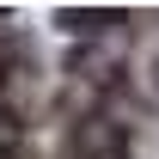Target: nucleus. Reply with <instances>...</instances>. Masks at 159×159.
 Instances as JSON below:
<instances>
[{"instance_id": "1", "label": "nucleus", "mask_w": 159, "mask_h": 159, "mask_svg": "<svg viewBox=\"0 0 159 159\" xmlns=\"http://www.w3.org/2000/svg\"><path fill=\"white\" fill-rule=\"evenodd\" d=\"M129 147H135V129L110 104H92L67 129V159H129Z\"/></svg>"}, {"instance_id": "2", "label": "nucleus", "mask_w": 159, "mask_h": 159, "mask_svg": "<svg viewBox=\"0 0 159 159\" xmlns=\"http://www.w3.org/2000/svg\"><path fill=\"white\" fill-rule=\"evenodd\" d=\"M61 25H67L74 37H104L110 25H122V12H98V6H86V12H80V6H67V12H61Z\"/></svg>"}]
</instances>
